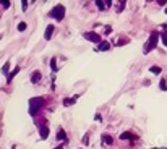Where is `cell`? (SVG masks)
I'll list each match as a JSON object with an SVG mask.
<instances>
[{"mask_svg": "<svg viewBox=\"0 0 167 149\" xmlns=\"http://www.w3.org/2000/svg\"><path fill=\"white\" fill-rule=\"evenodd\" d=\"M158 3H159V5H166V3H167V2H166V0H159V2H158Z\"/></svg>", "mask_w": 167, "mask_h": 149, "instance_id": "obj_28", "label": "cell"}, {"mask_svg": "<svg viewBox=\"0 0 167 149\" xmlns=\"http://www.w3.org/2000/svg\"><path fill=\"white\" fill-rule=\"evenodd\" d=\"M161 39H162V44L167 47V31H161Z\"/></svg>", "mask_w": 167, "mask_h": 149, "instance_id": "obj_19", "label": "cell"}, {"mask_svg": "<svg viewBox=\"0 0 167 149\" xmlns=\"http://www.w3.org/2000/svg\"><path fill=\"white\" fill-rule=\"evenodd\" d=\"M18 73H20V68H18V67L13 68V71L8 75V78H7V83H12V81H13V78H15V76L18 75Z\"/></svg>", "mask_w": 167, "mask_h": 149, "instance_id": "obj_12", "label": "cell"}, {"mask_svg": "<svg viewBox=\"0 0 167 149\" xmlns=\"http://www.w3.org/2000/svg\"><path fill=\"white\" fill-rule=\"evenodd\" d=\"M110 33H112V28H110V26H106V34H110Z\"/></svg>", "mask_w": 167, "mask_h": 149, "instance_id": "obj_26", "label": "cell"}, {"mask_svg": "<svg viewBox=\"0 0 167 149\" xmlns=\"http://www.w3.org/2000/svg\"><path fill=\"white\" fill-rule=\"evenodd\" d=\"M102 143H104V144H109V146H110V144L114 143L112 136H110V134H106V133H104V134H102Z\"/></svg>", "mask_w": 167, "mask_h": 149, "instance_id": "obj_13", "label": "cell"}, {"mask_svg": "<svg viewBox=\"0 0 167 149\" xmlns=\"http://www.w3.org/2000/svg\"><path fill=\"white\" fill-rule=\"evenodd\" d=\"M133 138V133L131 131H125V133L120 134V140H131Z\"/></svg>", "mask_w": 167, "mask_h": 149, "instance_id": "obj_14", "label": "cell"}, {"mask_svg": "<svg viewBox=\"0 0 167 149\" xmlns=\"http://www.w3.org/2000/svg\"><path fill=\"white\" fill-rule=\"evenodd\" d=\"M85 146H88L89 144V133H85V136H83V141H81Z\"/></svg>", "mask_w": 167, "mask_h": 149, "instance_id": "obj_20", "label": "cell"}, {"mask_svg": "<svg viewBox=\"0 0 167 149\" xmlns=\"http://www.w3.org/2000/svg\"><path fill=\"white\" fill-rule=\"evenodd\" d=\"M50 16L55 18L57 21H62L63 16H65V7L63 5H55L54 8H52V12H50Z\"/></svg>", "mask_w": 167, "mask_h": 149, "instance_id": "obj_3", "label": "cell"}, {"mask_svg": "<svg viewBox=\"0 0 167 149\" xmlns=\"http://www.w3.org/2000/svg\"><path fill=\"white\" fill-rule=\"evenodd\" d=\"M110 49V42L109 41H102V42L97 46V50H101V52H104V50H109Z\"/></svg>", "mask_w": 167, "mask_h": 149, "instance_id": "obj_7", "label": "cell"}, {"mask_svg": "<svg viewBox=\"0 0 167 149\" xmlns=\"http://www.w3.org/2000/svg\"><path fill=\"white\" fill-rule=\"evenodd\" d=\"M26 28H28V25H26L24 21H21V23L18 25V31H20V33H23V31H26Z\"/></svg>", "mask_w": 167, "mask_h": 149, "instance_id": "obj_21", "label": "cell"}, {"mask_svg": "<svg viewBox=\"0 0 167 149\" xmlns=\"http://www.w3.org/2000/svg\"><path fill=\"white\" fill-rule=\"evenodd\" d=\"M44 104H46V100H44L42 97H33V99H29V113H31V115H36V112L44 105Z\"/></svg>", "mask_w": 167, "mask_h": 149, "instance_id": "obj_2", "label": "cell"}, {"mask_svg": "<svg viewBox=\"0 0 167 149\" xmlns=\"http://www.w3.org/2000/svg\"><path fill=\"white\" fill-rule=\"evenodd\" d=\"M8 70H10V62H5V65H3V68H2V71H3V75H7V78H8Z\"/></svg>", "mask_w": 167, "mask_h": 149, "instance_id": "obj_17", "label": "cell"}, {"mask_svg": "<svg viewBox=\"0 0 167 149\" xmlns=\"http://www.w3.org/2000/svg\"><path fill=\"white\" fill-rule=\"evenodd\" d=\"M125 44H127V39H119V41H117V42H115V46H125Z\"/></svg>", "mask_w": 167, "mask_h": 149, "instance_id": "obj_25", "label": "cell"}, {"mask_svg": "<svg viewBox=\"0 0 167 149\" xmlns=\"http://www.w3.org/2000/svg\"><path fill=\"white\" fill-rule=\"evenodd\" d=\"M78 97H79V94H75L71 99H68V97H67V99H63V105H65V107H68V105H73V104L76 102V99H78Z\"/></svg>", "mask_w": 167, "mask_h": 149, "instance_id": "obj_8", "label": "cell"}, {"mask_svg": "<svg viewBox=\"0 0 167 149\" xmlns=\"http://www.w3.org/2000/svg\"><path fill=\"white\" fill-rule=\"evenodd\" d=\"M94 3H96V7L101 10V12H102V10H106V8H109V7L112 5V2H110V0H107V2H104V0H96Z\"/></svg>", "mask_w": 167, "mask_h": 149, "instance_id": "obj_5", "label": "cell"}, {"mask_svg": "<svg viewBox=\"0 0 167 149\" xmlns=\"http://www.w3.org/2000/svg\"><path fill=\"white\" fill-rule=\"evenodd\" d=\"M96 122H102V118H101V115H99V113L96 115Z\"/></svg>", "mask_w": 167, "mask_h": 149, "instance_id": "obj_27", "label": "cell"}, {"mask_svg": "<svg viewBox=\"0 0 167 149\" xmlns=\"http://www.w3.org/2000/svg\"><path fill=\"white\" fill-rule=\"evenodd\" d=\"M149 71H151V73H154V75H159V73L162 71V68L158 67V65H152V67L149 68Z\"/></svg>", "mask_w": 167, "mask_h": 149, "instance_id": "obj_15", "label": "cell"}, {"mask_svg": "<svg viewBox=\"0 0 167 149\" xmlns=\"http://www.w3.org/2000/svg\"><path fill=\"white\" fill-rule=\"evenodd\" d=\"M39 136H41V140H47L49 138V128L47 126H42L39 130Z\"/></svg>", "mask_w": 167, "mask_h": 149, "instance_id": "obj_10", "label": "cell"}, {"mask_svg": "<svg viewBox=\"0 0 167 149\" xmlns=\"http://www.w3.org/2000/svg\"><path fill=\"white\" fill-rule=\"evenodd\" d=\"M166 15H167V8H166Z\"/></svg>", "mask_w": 167, "mask_h": 149, "instance_id": "obj_30", "label": "cell"}, {"mask_svg": "<svg viewBox=\"0 0 167 149\" xmlns=\"http://www.w3.org/2000/svg\"><path fill=\"white\" fill-rule=\"evenodd\" d=\"M54 149H63V148H62V146H58V148H54Z\"/></svg>", "mask_w": 167, "mask_h": 149, "instance_id": "obj_29", "label": "cell"}, {"mask_svg": "<svg viewBox=\"0 0 167 149\" xmlns=\"http://www.w3.org/2000/svg\"><path fill=\"white\" fill-rule=\"evenodd\" d=\"M39 81H41V71H34V73L31 75V83H33V84H37Z\"/></svg>", "mask_w": 167, "mask_h": 149, "instance_id": "obj_9", "label": "cell"}, {"mask_svg": "<svg viewBox=\"0 0 167 149\" xmlns=\"http://www.w3.org/2000/svg\"><path fill=\"white\" fill-rule=\"evenodd\" d=\"M10 3H12L10 0H2V2H0V7H2L3 10H8L10 8Z\"/></svg>", "mask_w": 167, "mask_h": 149, "instance_id": "obj_18", "label": "cell"}, {"mask_svg": "<svg viewBox=\"0 0 167 149\" xmlns=\"http://www.w3.org/2000/svg\"><path fill=\"white\" fill-rule=\"evenodd\" d=\"M125 3H127V2H120V5H117V12H123V8H125Z\"/></svg>", "mask_w": 167, "mask_h": 149, "instance_id": "obj_23", "label": "cell"}, {"mask_svg": "<svg viewBox=\"0 0 167 149\" xmlns=\"http://www.w3.org/2000/svg\"><path fill=\"white\" fill-rule=\"evenodd\" d=\"M57 140L68 141V136H67V133H65V130H63V128H60V130H58V133H57Z\"/></svg>", "mask_w": 167, "mask_h": 149, "instance_id": "obj_11", "label": "cell"}, {"mask_svg": "<svg viewBox=\"0 0 167 149\" xmlns=\"http://www.w3.org/2000/svg\"><path fill=\"white\" fill-rule=\"evenodd\" d=\"M28 3H29L28 0H23V2H21V10H23V12H26V10H28Z\"/></svg>", "mask_w": 167, "mask_h": 149, "instance_id": "obj_24", "label": "cell"}, {"mask_svg": "<svg viewBox=\"0 0 167 149\" xmlns=\"http://www.w3.org/2000/svg\"><path fill=\"white\" fill-rule=\"evenodd\" d=\"M83 36H85V39H88L89 42H94V44H97V46L102 42V41H101V36L97 33H94V31H86Z\"/></svg>", "mask_w": 167, "mask_h": 149, "instance_id": "obj_4", "label": "cell"}, {"mask_svg": "<svg viewBox=\"0 0 167 149\" xmlns=\"http://www.w3.org/2000/svg\"><path fill=\"white\" fill-rule=\"evenodd\" d=\"M159 88H161L162 91H167V84H166V79H161V83H159Z\"/></svg>", "mask_w": 167, "mask_h": 149, "instance_id": "obj_22", "label": "cell"}, {"mask_svg": "<svg viewBox=\"0 0 167 149\" xmlns=\"http://www.w3.org/2000/svg\"><path fill=\"white\" fill-rule=\"evenodd\" d=\"M159 36H161V33H159V31H152V33L149 34V39H148V42H146V46L143 47V52H144V54H149L151 50H154L156 47H158Z\"/></svg>", "mask_w": 167, "mask_h": 149, "instance_id": "obj_1", "label": "cell"}, {"mask_svg": "<svg viewBox=\"0 0 167 149\" xmlns=\"http://www.w3.org/2000/svg\"><path fill=\"white\" fill-rule=\"evenodd\" d=\"M54 25H49L47 28H46V33H44V39L46 41H50V37H52V34H54Z\"/></svg>", "mask_w": 167, "mask_h": 149, "instance_id": "obj_6", "label": "cell"}, {"mask_svg": "<svg viewBox=\"0 0 167 149\" xmlns=\"http://www.w3.org/2000/svg\"><path fill=\"white\" fill-rule=\"evenodd\" d=\"M50 70L52 71H57L58 70V68H57V58H55V57L50 58Z\"/></svg>", "mask_w": 167, "mask_h": 149, "instance_id": "obj_16", "label": "cell"}]
</instances>
